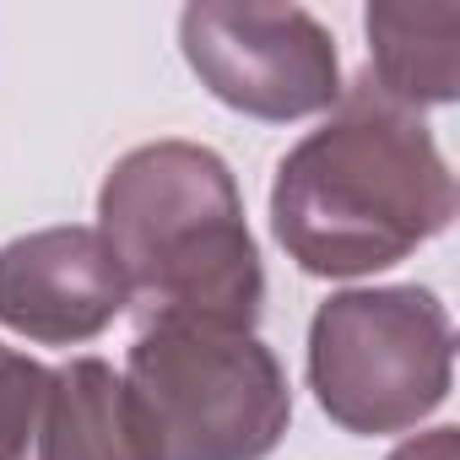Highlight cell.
<instances>
[{"mask_svg": "<svg viewBox=\"0 0 460 460\" xmlns=\"http://www.w3.org/2000/svg\"><path fill=\"white\" fill-rule=\"evenodd\" d=\"M455 217V173L433 130L374 93L309 130L277 168L271 234L309 277H368L438 239Z\"/></svg>", "mask_w": 460, "mask_h": 460, "instance_id": "6da1fadb", "label": "cell"}, {"mask_svg": "<svg viewBox=\"0 0 460 460\" xmlns=\"http://www.w3.org/2000/svg\"><path fill=\"white\" fill-rule=\"evenodd\" d=\"M44 390H49L44 363H33L28 352L0 347V460H22L28 438L39 433Z\"/></svg>", "mask_w": 460, "mask_h": 460, "instance_id": "9c48e42d", "label": "cell"}, {"mask_svg": "<svg viewBox=\"0 0 460 460\" xmlns=\"http://www.w3.org/2000/svg\"><path fill=\"white\" fill-rule=\"evenodd\" d=\"M98 234L109 239L146 314L255 331L266 304L261 250L244 195L211 146L146 141L125 152L98 190Z\"/></svg>", "mask_w": 460, "mask_h": 460, "instance_id": "7a4b0ae2", "label": "cell"}, {"mask_svg": "<svg viewBox=\"0 0 460 460\" xmlns=\"http://www.w3.org/2000/svg\"><path fill=\"white\" fill-rule=\"evenodd\" d=\"M455 455H460V438H455V428H433V433H422V438L401 444L390 460H455Z\"/></svg>", "mask_w": 460, "mask_h": 460, "instance_id": "30bf717a", "label": "cell"}, {"mask_svg": "<svg viewBox=\"0 0 460 460\" xmlns=\"http://www.w3.org/2000/svg\"><path fill=\"white\" fill-rule=\"evenodd\" d=\"M179 49L200 87L250 119H309L341 103L336 39L304 6L195 0L179 17Z\"/></svg>", "mask_w": 460, "mask_h": 460, "instance_id": "5b68a950", "label": "cell"}, {"mask_svg": "<svg viewBox=\"0 0 460 460\" xmlns=\"http://www.w3.org/2000/svg\"><path fill=\"white\" fill-rule=\"evenodd\" d=\"M368 87L401 109L455 103L460 93V6H368Z\"/></svg>", "mask_w": 460, "mask_h": 460, "instance_id": "ba28073f", "label": "cell"}, {"mask_svg": "<svg viewBox=\"0 0 460 460\" xmlns=\"http://www.w3.org/2000/svg\"><path fill=\"white\" fill-rule=\"evenodd\" d=\"M130 309V282L98 227H39L0 244V325L76 347L103 336Z\"/></svg>", "mask_w": 460, "mask_h": 460, "instance_id": "8992f818", "label": "cell"}, {"mask_svg": "<svg viewBox=\"0 0 460 460\" xmlns=\"http://www.w3.org/2000/svg\"><path fill=\"white\" fill-rule=\"evenodd\" d=\"M39 460H163L141 401L103 358L49 368L39 411Z\"/></svg>", "mask_w": 460, "mask_h": 460, "instance_id": "52a82bcc", "label": "cell"}, {"mask_svg": "<svg viewBox=\"0 0 460 460\" xmlns=\"http://www.w3.org/2000/svg\"><path fill=\"white\" fill-rule=\"evenodd\" d=\"M125 385L163 460H266L293 422L288 374L255 331L146 314Z\"/></svg>", "mask_w": 460, "mask_h": 460, "instance_id": "3957f363", "label": "cell"}, {"mask_svg": "<svg viewBox=\"0 0 460 460\" xmlns=\"http://www.w3.org/2000/svg\"><path fill=\"white\" fill-rule=\"evenodd\" d=\"M455 325L428 288H352L309 320V385L331 422L379 438L449 401Z\"/></svg>", "mask_w": 460, "mask_h": 460, "instance_id": "277c9868", "label": "cell"}]
</instances>
